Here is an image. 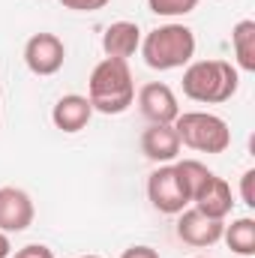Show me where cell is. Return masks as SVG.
Masks as SVG:
<instances>
[{"mask_svg":"<svg viewBox=\"0 0 255 258\" xmlns=\"http://www.w3.org/2000/svg\"><path fill=\"white\" fill-rule=\"evenodd\" d=\"M87 99H90L93 111H99V114H123L135 102V81H132L129 60L102 57L90 72Z\"/></svg>","mask_w":255,"mask_h":258,"instance_id":"6da1fadb","label":"cell"},{"mask_svg":"<svg viewBox=\"0 0 255 258\" xmlns=\"http://www.w3.org/2000/svg\"><path fill=\"white\" fill-rule=\"evenodd\" d=\"M195 33L192 27L180 21H168L153 27L147 36H141V57L144 63L156 72H171V69H183L195 57Z\"/></svg>","mask_w":255,"mask_h":258,"instance_id":"7a4b0ae2","label":"cell"},{"mask_svg":"<svg viewBox=\"0 0 255 258\" xmlns=\"http://www.w3.org/2000/svg\"><path fill=\"white\" fill-rule=\"evenodd\" d=\"M240 87V69L228 60H192L183 69V96L201 105L228 102Z\"/></svg>","mask_w":255,"mask_h":258,"instance_id":"3957f363","label":"cell"},{"mask_svg":"<svg viewBox=\"0 0 255 258\" xmlns=\"http://www.w3.org/2000/svg\"><path fill=\"white\" fill-rule=\"evenodd\" d=\"M180 144L198 153H225L231 147V129L219 114L210 111H180L171 123Z\"/></svg>","mask_w":255,"mask_h":258,"instance_id":"277c9868","label":"cell"},{"mask_svg":"<svg viewBox=\"0 0 255 258\" xmlns=\"http://www.w3.org/2000/svg\"><path fill=\"white\" fill-rule=\"evenodd\" d=\"M147 198L150 204L165 213V216H177L180 210L189 207V195L183 189L174 165H159L150 177H147Z\"/></svg>","mask_w":255,"mask_h":258,"instance_id":"5b68a950","label":"cell"},{"mask_svg":"<svg viewBox=\"0 0 255 258\" xmlns=\"http://www.w3.org/2000/svg\"><path fill=\"white\" fill-rule=\"evenodd\" d=\"M63 60H66V45L54 33H33L24 42V63L39 78L57 75L63 69Z\"/></svg>","mask_w":255,"mask_h":258,"instance_id":"8992f818","label":"cell"},{"mask_svg":"<svg viewBox=\"0 0 255 258\" xmlns=\"http://www.w3.org/2000/svg\"><path fill=\"white\" fill-rule=\"evenodd\" d=\"M222 228L225 222L222 219H213L195 207H186L177 213V237L186 243V246H195V249H204V246H213L222 240Z\"/></svg>","mask_w":255,"mask_h":258,"instance_id":"52a82bcc","label":"cell"},{"mask_svg":"<svg viewBox=\"0 0 255 258\" xmlns=\"http://www.w3.org/2000/svg\"><path fill=\"white\" fill-rule=\"evenodd\" d=\"M36 207L33 198L18 186H0V231L21 234L33 225Z\"/></svg>","mask_w":255,"mask_h":258,"instance_id":"ba28073f","label":"cell"},{"mask_svg":"<svg viewBox=\"0 0 255 258\" xmlns=\"http://www.w3.org/2000/svg\"><path fill=\"white\" fill-rule=\"evenodd\" d=\"M138 111L150 123H174L177 114H180V102H177V96L168 84L150 81L138 90Z\"/></svg>","mask_w":255,"mask_h":258,"instance_id":"9c48e42d","label":"cell"},{"mask_svg":"<svg viewBox=\"0 0 255 258\" xmlns=\"http://www.w3.org/2000/svg\"><path fill=\"white\" fill-rule=\"evenodd\" d=\"M180 138L171 123H150L141 132V153L156 165H171L180 156Z\"/></svg>","mask_w":255,"mask_h":258,"instance_id":"30bf717a","label":"cell"},{"mask_svg":"<svg viewBox=\"0 0 255 258\" xmlns=\"http://www.w3.org/2000/svg\"><path fill=\"white\" fill-rule=\"evenodd\" d=\"M90 117H93V105L81 93H66V96H60L54 102V108H51V123L60 129V132H66V135L81 132V129L90 123Z\"/></svg>","mask_w":255,"mask_h":258,"instance_id":"8fae6325","label":"cell"},{"mask_svg":"<svg viewBox=\"0 0 255 258\" xmlns=\"http://www.w3.org/2000/svg\"><path fill=\"white\" fill-rule=\"evenodd\" d=\"M192 207L201 210V213H207V216H213V219H222V222H225V216H228L231 207H234V195H231L228 180L210 174V180H207V183L198 189V195L192 198Z\"/></svg>","mask_w":255,"mask_h":258,"instance_id":"7c38bea8","label":"cell"},{"mask_svg":"<svg viewBox=\"0 0 255 258\" xmlns=\"http://www.w3.org/2000/svg\"><path fill=\"white\" fill-rule=\"evenodd\" d=\"M141 48V27L135 21H114L102 33V51L105 57L114 60H129Z\"/></svg>","mask_w":255,"mask_h":258,"instance_id":"4fadbf2b","label":"cell"},{"mask_svg":"<svg viewBox=\"0 0 255 258\" xmlns=\"http://www.w3.org/2000/svg\"><path fill=\"white\" fill-rule=\"evenodd\" d=\"M231 48H234V63L243 72H255V21L243 18L231 27Z\"/></svg>","mask_w":255,"mask_h":258,"instance_id":"5bb4252c","label":"cell"},{"mask_svg":"<svg viewBox=\"0 0 255 258\" xmlns=\"http://www.w3.org/2000/svg\"><path fill=\"white\" fill-rule=\"evenodd\" d=\"M222 240L228 243V249L234 255L252 258L255 255V219L252 216H240L231 225L222 228Z\"/></svg>","mask_w":255,"mask_h":258,"instance_id":"9a60e30c","label":"cell"},{"mask_svg":"<svg viewBox=\"0 0 255 258\" xmlns=\"http://www.w3.org/2000/svg\"><path fill=\"white\" fill-rule=\"evenodd\" d=\"M171 165H174V171H177V177H180V183H183V189L189 195V204H192V198H195L198 189L210 180L213 171H210L204 162H198V159H174Z\"/></svg>","mask_w":255,"mask_h":258,"instance_id":"2e32d148","label":"cell"},{"mask_svg":"<svg viewBox=\"0 0 255 258\" xmlns=\"http://www.w3.org/2000/svg\"><path fill=\"white\" fill-rule=\"evenodd\" d=\"M201 0H147V9L153 15H162V18H180V15H189L195 12Z\"/></svg>","mask_w":255,"mask_h":258,"instance_id":"e0dca14e","label":"cell"},{"mask_svg":"<svg viewBox=\"0 0 255 258\" xmlns=\"http://www.w3.org/2000/svg\"><path fill=\"white\" fill-rule=\"evenodd\" d=\"M60 3H63V9H72V12H99L111 0H60Z\"/></svg>","mask_w":255,"mask_h":258,"instance_id":"ac0fdd59","label":"cell"},{"mask_svg":"<svg viewBox=\"0 0 255 258\" xmlns=\"http://www.w3.org/2000/svg\"><path fill=\"white\" fill-rule=\"evenodd\" d=\"M240 201L246 207H255V168L243 171V177H240Z\"/></svg>","mask_w":255,"mask_h":258,"instance_id":"d6986e66","label":"cell"},{"mask_svg":"<svg viewBox=\"0 0 255 258\" xmlns=\"http://www.w3.org/2000/svg\"><path fill=\"white\" fill-rule=\"evenodd\" d=\"M12 258H54V252H51L45 243H27V246L15 249V255Z\"/></svg>","mask_w":255,"mask_h":258,"instance_id":"ffe728a7","label":"cell"},{"mask_svg":"<svg viewBox=\"0 0 255 258\" xmlns=\"http://www.w3.org/2000/svg\"><path fill=\"white\" fill-rule=\"evenodd\" d=\"M120 258H159V252H156L153 246L138 243V246H129V249H123V255H120Z\"/></svg>","mask_w":255,"mask_h":258,"instance_id":"44dd1931","label":"cell"},{"mask_svg":"<svg viewBox=\"0 0 255 258\" xmlns=\"http://www.w3.org/2000/svg\"><path fill=\"white\" fill-rule=\"evenodd\" d=\"M12 255V240L6 231H0V258H9Z\"/></svg>","mask_w":255,"mask_h":258,"instance_id":"7402d4cb","label":"cell"},{"mask_svg":"<svg viewBox=\"0 0 255 258\" xmlns=\"http://www.w3.org/2000/svg\"><path fill=\"white\" fill-rule=\"evenodd\" d=\"M78 258H99V255H78Z\"/></svg>","mask_w":255,"mask_h":258,"instance_id":"603a6c76","label":"cell"},{"mask_svg":"<svg viewBox=\"0 0 255 258\" xmlns=\"http://www.w3.org/2000/svg\"><path fill=\"white\" fill-rule=\"evenodd\" d=\"M195 258H204V255H195Z\"/></svg>","mask_w":255,"mask_h":258,"instance_id":"cb8c5ba5","label":"cell"}]
</instances>
